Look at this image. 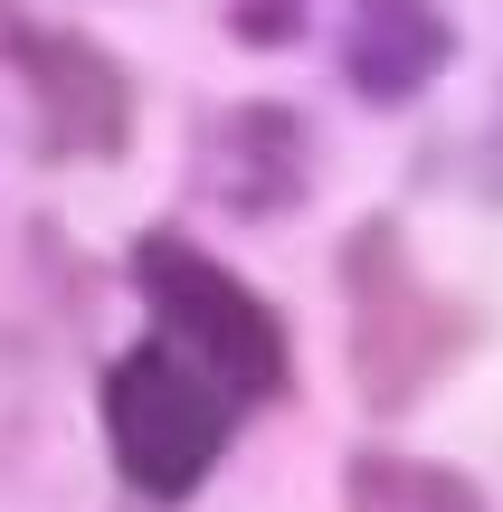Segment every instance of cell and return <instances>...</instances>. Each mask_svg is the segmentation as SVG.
Instances as JSON below:
<instances>
[{
	"mask_svg": "<svg viewBox=\"0 0 503 512\" xmlns=\"http://www.w3.org/2000/svg\"><path fill=\"white\" fill-rule=\"evenodd\" d=\"M342 304H352V389L371 418H399L475 332V313L418 275L399 219H361L342 238Z\"/></svg>",
	"mask_w": 503,
	"mask_h": 512,
	"instance_id": "1",
	"label": "cell"
},
{
	"mask_svg": "<svg viewBox=\"0 0 503 512\" xmlns=\"http://www.w3.org/2000/svg\"><path fill=\"white\" fill-rule=\"evenodd\" d=\"M133 285L162 313V342L190 351L228 399H285L295 389V342H285L276 304L257 285H238L209 247L152 228V238H133Z\"/></svg>",
	"mask_w": 503,
	"mask_h": 512,
	"instance_id": "2",
	"label": "cell"
},
{
	"mask_svg": "<svg viewBox=\"0 0 503 512\" xmlns=\"http://www.w3.org/2000/svg\"><path fill=\"white\" fill-rule=\"evenodd\" d=\"M228 437H238V399L190 351L143 342L105 370V446L143 503H190L200 475L228 456Z\"/></svg>",
	"mask_w": 503,
	"mask_h": 512,
	"instance_id": "3",
	"label": "cell"
},
{
	"mask_svg": "<svg viewBox=\"0 0 503 512\" xmlns=\"http://www.w3.org/2000/svg\"><path fill=\"white\" fill-rule=\"evenodd\" d=\"M0 57L29 76L38 114H48V152H76V162H114L133 133V76L114 67L95 38L76 29H38V19L0 10Z\"/></svg>",
	"mask_w": 503,
	"mask_h": 512,
	"instance_id": "4",
	"label": "cell"
},
{
	"mask_svg": "<svg viewBox=\"0 0 503 512\" xmlns=\"http://www.w3.org/2000/svg\"><path fill=\"white\" fill-rule=\"evenodd\" d=\"M209 200H228L238 219H285L314 200V133L295 105H238L200 133Z\"/></svg>",
	"mask_w": 503,
	"mask_h": 512,
	"instance_id": "5",
	"label": "cell"
},
{
	"mask_svg": "<svg viewBox=\"0 0 503 512\" xmlns=\"http://www.w3.org/2000/svg\"><path fill=\"white\" fill-rule=\"evenodd\" d=\"M456 57V29L437 0H352V48H342V76H352L371 105H409L428 95V76Z\"/></svg>",
	"mask_w": 503,
	"mask_h": 512,
	"instance_id": "6",
	"label": "cell"
},
{
	"mask_svg": "<svg viewBox=\"0 0 503 512\" xmlns=\"http://www.w3.org/2000/svg\"><path fill=\"white\" fill-rule=\"evenodd\" d=\"M352 512H485L466 475L447 465H409V456H352Z\"/></svg>",
	"mask_w": 503,
	"mask_h": 512,
	"instance_id": "7",
	"label": "cell"
},
{
	"mask_svg": "<svg viewBox=\"0 0 503 512\" xmlns=\"http://www.w3.org/2000/svg\"><path fill=\"white\" fill-rule=\"evenodd\" d=\"M238 48H295L304 38V0H228Z\"/></svg>",
	"mask_w": 503,
	"mask_h": 512,
	"instance_id": "8",
	"label": "cell"
},
{
	"mask_svg": "<svg viewBox=\"0 0 503 512\" xmlns=\"http://www.w3.org/2000/svg\"><path fill=\"white\" fill-rule=\"evenodd\" d=\"M475 162H485V200H503V105H494V124H485V152H475Z\"/></svg>",
	"mask_w": 503,
	"mask_h": 512,
	"instance_id": "9",
	"label": "cell"
}]
</instances>
